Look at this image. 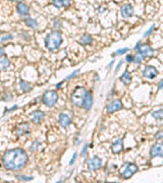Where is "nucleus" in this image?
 <instances>
[{"label": "nucleus", "mask_w": 163, "mask_h": 183, "mask_svg": "<svg viewBox=\"0 0 163 183\" xmlns=\"http://www.w3.org/2000/svg\"><path fill=\"white\" fill-rule=\"evenodd\" d=\"M28 161V155L24 152V150L20 149V148L6 151L3 155V159H2L4 168L6 170H11V171L22 169L27 165Z\"/></svg>", "instance_id": "1"}, {"label": "nucleus", "mask_w": 163, "mask_h": 183, "mask_svg": "<svg viewBox=\"0 0 163 183\" xmlns=\"http://www.w3.org/2000/svg\"><path fill=\"white\" fill-rule=\"evenodd\" d=\"M62 35L59 31H53L49 33L45 38V47L49 51H54L60 47L62 44Z\"/></svg>", "instance_id": "2"}, {"label": "nucleus", "mask_w": 163, "mask_h": 183, "mask_svg": "<svg viewBox=\"0 0 163 183\" xmlns=\"http://www.w3.org/2000/svg\"><path fill=\"white\" fill-rule=\"evenodd\" d=\"M86 94L87 91L84 88L82 87L76 88V90L71 94V102H73V104L78 107H82L85 100V97H86Z\"/></svg>", "instance_id": "3"}, {"label": "nucleus", "mask_w": 163, "mask_h": 183, "mask_svg": "<svg viewBox=\"0 0 163 183\" xmlns=\"http://www.w3.org/2000/svg\"><path fill=\"white\" fill-rule=\"evenodd\" d=\"M42 101L45 106L53 107L58 101V95L55 91H47L44 93L42 97Z\"/></svg>", "instance_id": "4"}, {"label": "nucleus", "mask_w": 163, "mask_h": 183, "mask_svg": "<svg viewBox=\"0 0 163 183\" xmlns=\"http://www.w3.org/2000/svg\"><path fill=\"white\" fill-rule=\"evenodd\" d=\"M139 168L136 164L134 163H127L125 164V168L122 172H121V176H122L123 179H129L135 173H137Z\"/></svg>", "instance_id": "5"}, {"label": "nucleus", "mask_w": 163, "mask_h": 183, "mask_svg": "<svg viewBox=\"0 0 163 183\" xmlns=\"http://www.w3.org/2000/svg\"><path fill=\"white\" fill-rule=\"evenodd\" d=\"M102 167V160L99 157L95 156L92 159H90L88 161V168L91 171H95V170H98Z\"/></svg>", "instance_id": "6"}, {"label": "nucleus", "mask_w": 163, "mask_h": 183, "mask_svg": "<svg viewBox=\"0 0 163 183\" xmlns=\"http://www.w3.org/2000/svg\"><path fill=\"white\" fill-rule=\"evenodd\" d=\"M150 157H162L163 158V143H155L150 149Z\"/></svg>", "instance_id": "7"}, {"label": "nucleus", "mask_w": 163, "mask_h": 183, "mask_svg": "<svg viewBox=\"0 0 163 183\" xmlns=\"http://www.w3.org/2000/svg\"><path fill=\"white\" fill-rule=\"evenodd\" d=\"M157 74H158V70L154 66H151V65L146 66L143 70V77L148 79H153L154 77H157Z\"/></svg>", "instance_id": "8"}, {"label": "nucleus", "mask_w": 163, "mask_h": 183, "mask_svg": "<svg viewBox=\"0 0 163 183\" xmlns=\"http://www.w3.org/2000/svg\"><path fill=\"white\" fill-rule=\"evenodd\" d=\"M139 53L143 56V59L145 58H151L154 55V51L149 45H141L139 49Z\"/></svg>", "instance_id": "9"}, {"label": "nucleus", "mask_w": 163, "mask_h": 183, "mask_svg": "<svg viewBox=\"0 0 163 183\" xmlns=\"http://www.w3.org/2000/svg\"><path fill=\"white\" fill-rule=\"evenodd\" d=\"M122 109V102L120 100H114L107 105L106 111L107 113H114L116 111H119Z\"/></svg>", "instance_id": "10"}, {"label": "nucleus", "mask_w": 163, "mask_h": 183, "mask_svg": "<svg viewBox=\"0 0 163 183\" xmlns=\"http://www.w3.org/2000/svg\"><path fill=\"white\" fill-rule=\"evenodd\" d=\"M30 133V125L28 123H20L16 126L15 134L17 137L22 136L24 134H29Z\"/></svg>", "instance_id": "11"}, {"label": "nucleus", "mask_w": 163, "mask_h": 183, "mask_svg": "<svg viewBox=\"0 0 163 183\" xmlns=\"http://www.w3.org/2000/svg\"><path fill=\"white\" fill-rule=\"evenodd\" d=\"M120 12H121V15H122L125 18L132 17V16L134 15V13H135V11H134L133 5H131V4H129V3L125 4V5L121 7Z\"/></svg>", "instance_id": "12"}, {"label": "nucleus", "mask_w": 163, "mask_h": 183, "mask_svg": "<svg viewBox=\"0 0 163 183\" xmlns=\"http://www.w3.org/2000/svg\"><path fill=\"white\" fill-rule=\"evenodd\" d=\"M93 102H94V99H93L92 92L87 91L86 97H85V100H84V103H83L82 107L85 109V110H90L93 106Z\"/></svg>", "instance_id": "13"}, {"label": "nucleus", "mask_w": 163, "mask_h": 183, "mask_svg": "<svg viewBox=\"0 0 163 183\" xmlns=\"http://www.w3.org/2000/svg\"><path fill=\"white\" fill-rule=\"evenodd\" d=\"M58 123L60 124L61 127H63V128H67V127L71 124V119L67 114L61 113L58 117Z\"/></svg>", "instance_id": "14"}, {"label": "nucleus", "mask_w": 163, "mask_h": 183, "mask_svg": "<svg viewBox=\"0 0 163 183\" xmlns=\"http://www.w3.org/2000/svg\"><path fill=\"white\" fill-rule=\"evenodd\" d=\"M45 114L43 111L41 110H36L32 112V121L36 124H40L43 120H44Z\"/></svg>", "instance_id": "15"}, {"label": "nucleus", "mask_w": 163, "mask_h": 183, "mask_svg": "<svg viewBox=\"0 0 163 183\" xmlns=\"http://www.w3.org/2000/svg\"><path fill=\"white\" fill-rule=\"evenodd\" d=\"M123 150V141L122 138H118L112 143L111 145V151L113 154H119Z\"/></svg>", "instance_id": "16"}, {"label": "nucleus", "mask_w": 163, "mask_h": 183, "mask_svg": "<svg viewBox=\"0 0 163 183\" xmlns=\"http://www.w3.org/2000/svg\"><path fill=\"white\" fill-rule=\"evenodd\" d=\"M16 11H17V13L20 14V15H28L29 12H30V7H29V5H27V4L24 3H18L17 5H16Z\"/></svg>", "instance_id": "17"}, {"label": "nucleus", "mask_w": 163, "mask_h": 183, "mask_svg": "<svg viewBox=\"0 0 163 183\" xmlns=\"http://www.w3.org/2000/svg\"><path fill=\"white\" fill-rule=\"evenodd\" d=\"M71 0H52V3L55 7L61 8V7H69L71 5Z\"/></svg>", "instance_id": "18"}, {"label": "nucleus", "mask_w": 163, "mask_h": 183, "mask_svg": "<svg viewBox=\"0 0 163 183\" xmlns=\"http://www.w3.org/2000/svg\"><path fill=\"white\" fill-rule=\"evenodd\" d=\"M24 22L29 26V28H32V29H37L39 26L38 22H37L35 18L29 17V16H26V17L24 18Z\"/></svg>", "instance_id": "19"}, {"label": "nucleus", "mask_w": 163, "mask_h": 183, "mask_svg": "<svg viewBox=\"0 0 163 183\" xmlns=\"http://www.w3.org/2000/svg\"><path fill=\"white\" fill-rule=\"evenodd\" d=\"M93 42V39L92 37L90 36L89 34H85L80 38V43L84 46H87V45H91Z\"/></svg>", "instance_id": "20"}, {"label": "nucleus", "mask_w": 163, "mask_h": 183, "mask_svg": "<svg viewBox=\"0 0 163 183\" xmlns=\"http://www.w3.org/2000/svg\"><path fill=\"white\" fill-rule=\"evenodd\" d=\"M120 81H122L125 85H129L131 83V81H132V77H131V73L129 72L127 70H125V72L121 74V77H120Z\"/></svg>", "instance_id": "21"}, {"label": "nucleus", "mask_w": 163, "mask_h": 183, "mask_svg": "<svg viewBox=\"0 0 163 183\" xmlns=\"http://www.w3.org/2000/svg\"><path fill=\"white\" fill-rule=\"evenodd\" d=\"M152 117L157 120H163V109H159L152 112Z\"/></svg>", "instance_id": "22"}, {"label": "nucleus", "mask_w": 163, "mask_h": 183, "mask_svg": "<svg viewBox=\"0 0 163 183\" xmlns=\"http://www.w3.org/2000/svg\"><path fill=\"white\" fill-rule=\"evenodd\" d=\"M20 90H22L24 92H29L31 90V85L28 83V81H22V79H20Z\"/></svg>", "instance_id": "23"}, {"label": "nucleus", "mask_w": 163, "mask_h": 183, "mask_svg": "<svg viewBox=\"0 0 163 183\" xmlns=\"http://www.w3.org/2000/svg\"><path fill=\"white\" fill-rule=\"evenodd\" d=\"M9 65H10V62L8 59L4 58V59H2V60H0V69H1V70H5V69H7L8 67H9Z\"/></svg>", "instance_id": "24"}, {"label": "nucleus", "mask_w": 163, "mask_h": 183, "mask_svg": "<svg viewBox=\"0 0 163 183\" xmlns=\"http://www.w3.org/2000/svg\"><path fill=\"white\" fill-rule=\"evenodd\" d=\"M13 39V36L11 34H5V35H1L0 36V43H4L7 42L9 40H12Z\"/></svg>", "instance_id": "25"}, {"label": "nucleus", "mask_w": 163, "mask_h": 183, "mask_svg": "<svg viewBox=\"0 0 163 183\" xmlns=\"http://www.w3.org/2000/svg\"><path fill=\"white\" fill-rule=\"evenodd\" d=\"M15 178H17L20 181H32L34 179L33 176H22V175H16Z\"/></svg>", "instance_id": "26"}, {"label": "nucleus", "mask_w": 163, "mask_h": 183, "mask_svg": "<svg viewBox=\"0 0 163 183\" xmlns=\"http://www.w3.org/2000/svg\"><path fill=\"white\" fill-rule=\"evenodd\" d=\"M41 145V143L40 141H34V143L31 145V148H30V151L31 152H35V151H37V150L39 149V147Z\"/></svg>", "instance_id": "27"}, {"label": "nucleus", "mask_w": 163, "mask_h": 183, "mask_svg": "<svg viewBox=\"0 0 163 183\" xmlns=\"http://www.w3.org/2000/svg\"><path fill=\"white\" fill-rule=\"evenodd\" d=\"M53 29L55 31H59L61 29V22L60 19H54L53 20Z\"/></svg>", "instance_id": "28"}, {"label": "nucleus", "mask_w": 163, "mask_h": 183, "mask_svg": "<svg viewBox=\"0 0 163 183\" xmlns=\"http://www.w3.org/2000/svg\"><path fill=\"white\" fill-rule=\"evenodd\" d=\"M134 61L136 62V64L140 65L142 63V61H143V56H142L140 53H138V54L135 56V59H134Z\"/></svg>", "instance_id": "29"}, {"label": "nucleus", "mask_w": 163, "mask_h": 183, "mask_svg": "<svg viewBox=\"0 0 163 183\" xmlns=\"http://www.w3.org/2000/svg\"><path fill=\"white\" fill-rule=\"evenodd\" d=\"M154 30H155V24H153V26H150V29H149V30L147 31V32L145 33V34L143 35V37H144V38H147L148 36H150V35L152 34V32H153Z\"/></svg>", "instance_id": "30"}, {"label": "nucleus", "mask_w": 163, "mask_h": 183, "mask_svg": "<svg viewBox=\"0 0 163 183\" xmlns=\"http://www.w3.org/2000/svg\"><path fill=\"white\" fill-rule=\"evenodd\" d=\"M79 72H80V69H77V70H75L73 72H71V74H69V77H66L65 81H69V79H71L73 77H76L78 74H79Z\"/></svg>", "instance_id": "31"}, {"label": "nucleus", "mask_w": 163, "mask_h": 183, "mask_svg": "<svg viewBox=\"0 0 163 183\" xmlns=\"http://www.w3.org/2000/svg\"><path fill=\"white\" fill-rule=\"evenodd\" d=\"M129 48H123V49H118V50L115 52V55H122L125 54V53L129 52Z\"/></svg>", "instance_id": "32"}, {"label": "nucleus", "mask_w": 163, "mask_h": 183, "mask_svg": "<svg viewBox=\"0 0 163 183\" xmlns=\"http://www.w3.org/2000/svg\"><path fill=\"white\" fill-rule=\"evenodd\" d=\"M154 138H155V139H161V138H163V130H159L158 132H156L155 135H154Z\"/></svg>", "instance_id": "33"}, {"label": "nucleus", "mask_w": 163, "mask_h": 183, "mask_svg": "<svg viewBox=\"0 0 163 183\" xmlns=\"http://www.w3.org/2000/svg\"><path fill=\"white\" fill-rule=\"evenodd\" d=\"M18 108V106L17 105H14L13 107H11V108H9V109H6L5 111H4V115L5 114H7V113H10V112H13L14 110H16V109Z\"/></svg>", "instance_id": "34"}, {"label": "nucleus", "mask_w": 163, "mask_h": 183, "mask_svg": "<svg viewBox=\"0 0 163 183\" xmlns=\"http://www.w3.org/2000/svg\"><path fill=\"white\" fill-rule=\"evenodd\" d=\"M77 157H78V154L75 153V154H73V158H71V162H69V166H73V163H75L76 160H77Z\"/></svg>", "instance_id": "35"}, {"label": "nucleus", "mask_w": 163, "mask_h": 183, "mask_svg": "<svg viewBox=\"0 0 163 183\" xmlns=\"http://www.w3.org/2000/svg\"><path fill=\"white\" fill-rule=\"evenodd\" d=\"M125 59H127V61L129 63H132L134 61V59H135V57L133 56V55H127V57H125Z\"/></svg>", "instance_id": "36"}, {"label": "nucleus", "mask_w": 163, "mask_h": 183, "mask_svg": "<svg viewBox=\"0 0 163 183\" xmlns=\"http://www.w3.org/2000/svg\"><path fill=\"white\" fill-rule=\"evenodd\" d=\"M87 150H88V145H85L84 148H83V150H82V156H83V157H85V156H86Z\"/></svg>", "instance_id": "37"}, {"label": "nucleus", "mask_w": 163, "mask_h": 183, "mask_svg": "<svg viewBox=\"0 0 163 183\" xmlns=\"http://www.w3.org/2000/svg\"><path fill=\"white\" fill-rule=\"evenodd\" d=\"M122 63H123V61L122 60H119V62L117 63V65H116V68H115V72H117V71L119 70V68L121 67V65H122Z\"/></svg>", "instance_id": "38"}, {"label": "nucleus", "mask_w": 163, "mask_h": 183, "mask_svg": "<svg viewBox=\"0 0 163 183\" xmlns=\"http://www.w3.org/2000/svg\"><path fill=\"white\" fill-rule=\"evenodd\" d=\"M141 45H142V44H141V42H138L137 44H136V46L134 47V50L138 51V50L140 49V47H141Z\"/></svg>", "instance_id": "39"}, {"label": "nucleus", "mask_w": 163, "mask_h": 183, "mask_svg": "<svg viewBox=\"0 0 163 183\" xmlns=\"http://www.w3.org/2000/svg\"><path fill=\"white\" fill-rule=\"evenodd\" d=\"M162 89H163V79L160 81L159 86H158V90H162Z\"/></svg>", "instance_id": "40"}, {"label": "nucleus", "mask_w": 163, "mask_h": 183, "mask_svg": "<svg viewBox=\"0 0 163 183\" xmlns=\"http://www.w3.org/2000/svg\"><path fill=\"white\" fill-rule=\"evenodd\" d=\"M3 55H4V49L2 47H0V57L3 56Z\"/></svg>", "instance_id": "41"}, {"label": "nucleus", "mask_w": 163, "mask_h": 183, "mask_svg": "<svg viewBox=\"0 0 163 183\" xmlns=\"http://www.w3.org/2000/svg\"><path fill=\"white\" fill-rule=\"evenodd\" d=\"M113 63H114V60H112V61H111L110 63H109V65H108V68H111V67H112Z\"/></svg>", "instance_id": "42"}, {"label": "nucleus", "mask_w": 163, "mask_h": 183, "mask_svg": "<svg viewBox=\"0 0 163 183\" xmlns=\"http://www.w3.org/2000/svg\"><path fill=\"white\" fill-rule=\"evenodd\" d=\"M62 83H63V81H60V83H59L58 85H56V88H57V89H59V88H60L61 86H62Z\"/></svg>", "instance_id": "43"}, {"label": "nucleus", "mask_w": 163, "mask_h": 183, "mask_svg": "<svg viewBox=\"0 0 163 183\" xmlns=\"http://www.w3.org/2000/svg\"><path fill=\"white\" fill-rule=\"evenodd\" d=\"M8 1H15V2H20H20H22L24 0H8Z\"/></svg>", "instance_id": "44"}]
</instances>
